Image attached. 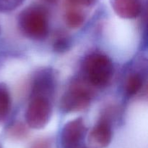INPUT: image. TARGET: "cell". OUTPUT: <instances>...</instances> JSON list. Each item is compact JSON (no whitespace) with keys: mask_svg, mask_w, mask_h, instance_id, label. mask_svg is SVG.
<instances>
[{"mask_svg":"<svg viewBox=\"0 0 148 148\" xmlns=\"http://www.w3.org/2000/svg\"><path fill=\"white\" fill-rule=\"evenodd\" d=\"M18 27L25 37L33 40H43L49 33V12L39 4L28 6L20 13Z\"/></svg>","mask_w":148,"mask_h":148,"instance_id":"1","label":"cell"},{"mask_svg":"<svg viewBox=\"0 0 148 148\" xmlns=\"http://www.w3.org/2000/svg\"><path fill=\"white\" fill-rule=\"evenodd\" d=\"M84 78L93 87L106 86L114 75V65L109 57L101 52L87 55L82 62Z\"/></svg>","mask_w":148,"mask_h":148,"instance_id":"2","label":"cell"},{"mask_svg":"<svg viewBox=\"0 0 148 148\" xmlns=\"http://www.w3.org/2000/svg\"><path fill=\"white\" fill-rule=\"evenodd\" d=\"M93 95V86L84 77L75 78L61 98V110L66 113L82 111L90 105Z\"/></svg>","mask_w":148,"mask_h":148,"instance_id":"3","label":"cell"},{"mask_svg":"<svg viewBox=\"0 0 148 148\" xmlns=\"http://www.w3.org/2000/svg\"><path fill=\"white\" fill-rule=\"evenodd\" d=\"M52 115L51 100L43 97H32L25 111L26 123L31 129L44 128Z\"/></svg>","mask_w":148,"mask_h":148,"instance_id":"4","label":"cell"},{"mask_svg":"<svg viewBox=\"0 0 148 148\" xmlns=\"http://www.w3.org/2000/svg\"><path fill=\"white\" fill-rule=\"evenodd\" d=\"M56 86V76L53 70L42 68L35 73L32 80L30 98L43 97L51 100Z\"/></svg>","mask_w":148,"mask_h":148,"instance_id":"5","label":"cell"},{"mask_svg":"<svg viewBox=\"0 0 148 148\" xmlns=\"http://www.w3.org/2000/svg\"><path fill=\"white\" fill-rule=\"evenodd\" d=\"M86 132L84 120L77 118L67 122L61 133V145L63 148H78Z\"/></svg>","mask_w":148,"mask_h":148,"instance_id":"6","label":"cell"},{"mask_svg":"<svg viewBox=\"0 0 148 148\" xmlns=\"http://www.w3.org/2000/svg\"><path fill=\"white\" fill-rule=\"evenodd\" d=\"M112 139V128L110 119L102 117L89 133L88 142L91 148H106Z\"/></svg>","mask_w":148,"mask_h":148,"instance_id":"7","label":"cell"},{"mask_svg":"<svg viewBox=\"0 0 148 148\" xmlns=\"http://www.w3.org/2000/svg\"><path fill=\"white\" fill-rule=\"evenodd\" d=\"M112 7L115 12L124 19L136 18L143 10L141 0H113Z\"/></svg>","mask_w":148,"mask_h":148,"instance_id":"8","label":"cell"},{"mask_svg":"<svg viewBox=\"0 0 148 148\" xmlns=\"http://www.w3.org/2000/svg\"><path fill=\"white\" fill-rule=\"evenodd\" d=\"M143 86V77L137 72L132 73L127 77L125 83V91L128 96L137 94Z\"/></svg>","mask_w":148,"mask_h":148,"instance_id":"9","label":"cell"},{"mask_svg":"<svg viewBox=\"0 0 148 148\" xmlns=\"http://www.w3.org/2000/svg\"><path fill=\"white\" fill-rule=\"evenodd\" d=\"M64 21L71 28H78L85 22V15L75 7H69L64 15Z\"/></svg>","mask_w":148,"mask_h":148,"instance_id":"10","label":"cell"},{"mask_svg":"<svg viewBox=\"0 0 148 148\" xmlns=\"http://www.w3.org/2000/svg\"><path fill=\"white\" fill-rule=\"evenodd\" d=\"M11 109V97L7 86L0 84V123L4 121Z\"/></svg>","mask_w":148,"mask_h":148,"instance_id":"11","label":"cell"},{"mask_svg":"<svg viewBox=\"0 0 148 148\" xmlns=\"http://www.w3.org/2000/svg\"><path fill=\"white\" fill-rule=\"evenodd\" d=\"M72 46V39L68 35L60 33L54 39L53 49L57 53H64L70 49Z\"/></svg>","mask_w":148,"mask_h":148,"instance_id":"12","label":"cell"},{"mask_svg":"<svg viewBox=\"0 0 148 148\" xmlns=\"http://www.w3.org/2000/svg\"><path fill=\"white\" fill-rule=\"evenodd\" d=\"M9 136L16 139H22L27 135V129L23 123L17 122L12 125L8 131Z\"/></svg>","mask_w":148,"mask_h":148,"instance_id":"13","label":"cell"},{"mask_svg":"<svg viewBox=\"0 0 148 148\" xmlns=\"http://www.w3.org/2000/svg\"><path fill=\"white\" fill-rule=\"evenodd\" d=\"M25 0H0V12H12L20 7Z\"/></svg>","mask_w":148,"mask_h":148,"instance_id":"14","label":"cell"},{"mask_svg":"<svg viewBox=\"0 0 148 148\" xmlns=\"http://www.w3.org/2000/svg\"><path fill=\"white\" fill-rule=\"evenodd\" d=\"M98 0H66L69 7H88L94 5Z\"/></svg>","mask_w":148,"mask_h":148,"instance_id":"15","label":"cell"},{"mask_svg":"<svg viewBox=\"0 0 148 148\" xmlns=\"http://www.w3.org/2000/svg\"><path fill=\"white\" fill-rule=\"evenodd\" d=\"M31 148H51V143L48 139H38L33 143Z\"/></svg>","mask_w":148,"mask_h":148,"instance_id":"16","label":"cell"},{"mask_svg":"<svg viewBox=\"0 0 148 148\" xmlns=\"http://www.w3.org/2000/svg\"><path fill=\"white\" fill-rule=\"evenodd\" d=\"M45 1L48 3H50V4H54V3L57 2L58 0H45Z\"/></svg>","mask_w":148,"mask_h":148,"instance_id":"17","label":"cell"},{"mask_svg":"<svg viewBox=\"0 0 148 148\" xmlns=\"http://www.w3.org/2000/svg\"><path fill=\"white\" fill-rule=\"evenodd\" d=\"M78 148H86V147H78Z\"/></svg>","mask_w":148,"mask_h":148,"instance_id":"18","label":"cell"}]
</instances>
